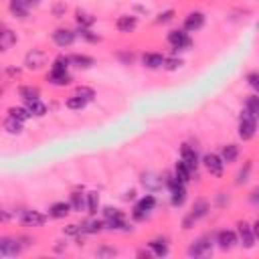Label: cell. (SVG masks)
<instances>
[{"label": "cell", "mask_w": 259, "mask_h": 259, "mask_svg": "<svg viewBox=\"0 0 259 259\" xmlns=\"http://www.w3.org/2000/svg\"><path fill=\"white\" fill-rule=\"evenodd\" d=\"M237 134L243 142L251 140L255 134H257V117L249 111V109H243L239 113V125H237Z\"/></svg>", "instance_id": "6da1fadb"}, {"label": "cell", "mask_w": 259, "mask_h": 259, "mask_svg": "<svg viewBox=\"0 0 259 259\" xmlns=\"http://www.w3.org/2000/svg\"><path fill=\"white\" fill-rule=\"evenodd\" d=\"M212 247H214L212 235H202L190 243L186 253H188V257H208L212 253Z\"/></svg>", "instance_id": "7a4b0ae2"}, {"label": "cell", "mask_w": 259, "mask_h": 259, "mask_svg": "<svg viewBox=\"0 0 259 259\" xmlns=\"http://www.w3.org/2000/svg\"><path fill=\"white\" fill-rule=\"evenodd\" d=\"M156 204H158V200H156V196L154 194H144L136 204H134V210H132V217L136 219V221H144L154 208H156Z\"/></svg>", "instance_id": "3957f363"}, {"label": "cell", "mask_w": 259, "mask_h": 259, "mask_svg": "<svg viewBox=\"0 0 259 259\" xmlns=\"http://www.w3.org/2000/svg\"><path fill=\"white\" fill-rule=\"evenodd\" d=\"M166 40H168V45H170L172 49H176V51H188V49L192 47V38H190V34H188L184 28H174V30H170L168 36H166Z\"/></svg>", "instance_id": "277c9868"}, {"label": "cell", "mask_w": 259, "mask_h": 259, "mask_svg": "<svg viewBox=\"0 0 259 259\" xmlns=\"http://www.w3.org/2000/svg\"><path fill=\"white\" fill-rule=\"evenodd\" d=\"M20 237H0V257H16L26 247Z\"/></svg>", "instance_id": "5b68a950"}, {"label": "cell", "mask_w": 259, "mask_h": 259, "mask_svg": "<svg viewBox=\"0 0 259 259\" xmlns=\"http://www.w3.org/2000/svg\"><path fill=\"white\" fill-rule=\"evenodd\" d=\"M200 162L204 164V168H206V172L210 176H214V178H221L223 176V172H225V160L221 158V154L208 152V154H204L200 158Z\"/></svg>", "instance_id": "8992f818"}, {"label": "cell", "mask_w": 259, "mask_h": 259, "mask_svg": "<svg viewBox=\"0 0 259 259\" xmlns=\"http://www.w3.org/2000/svg\"><path fill=\"white\" fill-rule=\"evenodd\" d=\"M47 219H49V214H45V212H40V210H34V208H26V210H22L20 217H18L20 225H22V227H28V229H32V227H42V225L47 223Z\"/></svg>", "instance_id": "52a82bcc"}, {"label": "cell", "mask_w": 259, "mask_h": 259, "mask_svg": "<svg viewBox=\"0 0 259 259\" xmlns=\"http://www.w3.org/2000/svg\"><path fill=\"white\" fill-rule=\"evenodd\" d=\"M237 237H239V245L243 249H253L255 247V231H253V225L245 223V221H239L237 223Z\"/></svg>", "instance_id": "ba28073f"}, {"label": "cell", "mask_w": 259, "mask_h": 259, "mask_svg": "<svg viewBox=\"0 0 259 259\" xmlns=\"http://www.w3.org/2000/svg\"><path fill=\"white\" fill-rule=\"evenodd\" d=\"M214 243H217L219 249H223V251H231V249H235V247L239 245V237H237L235 231L223 229V231H219V233L214 235Z\"/></svg>", "instance_id": "9c48e42d"}, {"label": "cell", "mask_w": 259, "mask_h": 259, "mask_svg": "<svg viewBox=\"0 0 259 259\" xmlns=\"http://www.w3.org/2000/svg\"><path fill=\"white\" fill-rule=\"evenodd\" d=\"M204 22H206V16H204L200 10H192V12H188V14L184 16L182 28H184L186 32H198V30L204 26Z\"/></svg>", "instance_id": "30bf717a"}, {"label": "cell", "mask_w": 259, "mask_h": 259, "mask_svg": "<svg viewBox=\"0 0 259 259\" xmlns=\"http://www.w3.org/2000/svg\"><path fill=\"white\" fill-rule=\"evenodd\" d=\"M180 160L192 170V174L196 172V168H198V164H200L198 152H196V148L190 146V144H182V146H180Z\"/></svg>", "instance_id": "8fae6325"}, {"label": "cell", "mask_w": 259, "mask_h": 259, "mask_svg": "<svg viewBox=\"0 0 259 259\" xmlns=\"http://www.w3.org/2000/svg\"><path fill=\"white\" fill-rule=\"evenodd\" d=\"M75 38H77V32H73L71 28H57L55 32H53V42L57 45V47H61V49H67V47H71L73 42H75Z\"/></svg>", "instance_id": "7c38bea8"}, {"label": "cell", "mask_w": 259, "mask_h": 259, "mask_svg": "<svg viewBox=\"0 0 259 259\" xmlns=\"http://www.w3.org/2000/svg\"><path fill=\"white\" fill-rule=\"evenodd\" d=\"M45 63H47V55H45L40 49H32V51H28L26 57H24V65H26V69H30V71H38Z\"/></svg>", "instance_id": "4fadbf2b"}, {"label": "cell", "mask_w": 259, "mask_h": 259, "mask_svg": "<svg viewBox=\"0 0 259 259\" xmlns=\"http://www.w3.org/2000/svg\"><path fill=\"white\" fill-rule=\"evenodd\" d=\"M136 26H138V18H136L134 14H121V16H117V20H115V28H117V32H121V34L134 32Z\"/></svg>", "instance_id": "5bb4252c"}, {"label": "cell", "mask_w": 259, "mask_h": 259, "mask_svg": "<svg viewBox=\"0 0 259 259\" xmlns=\"http://www.w3.org/2000/svg\"><path fill=\"white\" fill-rule=\"evenodd\" d=\"M71 210H73L71 202L57 200V202H53V204L49 206V217H51V219H65V217H67Z\"/></svg>", "instance_id": "9a60e30c"}, {"label": "cell", "mask_w": 259, "mask_h": 259, "mask_svg": "<svg viewBox=\"0 0 259 259\" xmlns=\"http://www.w3.org/2000/svg\"><path fill=\"white\" fill-rule=\"evenodd\" d=\"M148 249L152 251V255L156 257H166L170 253V247H168V241L164 237H156L152 241H148Z\"/></svg>", "instance_id": "2e32d148"}, {"label": "cell", "mask_w": 259, "mask_h": 259, "mask_svg": "<svg viewBox=\"0 0 259 259\" xmlns=\"http://www.w3.org/2000/svg\"><path fill=\"white\" fill-rule=\"evenodd\" d=\"M164 55L162 53H144L142 55V65L146 69H162L164 67Z\"/></svg>", "instance_id": "e0dca14e"}, {"label": "cell", "mask_w": 259, "mask_h": 259, "mask_svg": "<svg viewBox=\"0 0 259 259\" xmlns=\"http://www.w3.org/2000/svg\"><path fill=\"white\" fill-rule=\"evenodd\" d=\"M69 61L73 67L77 69H91L95 65V59L89 57V55H83V53H75V55H69Z\"/></svg>", "instance_id": "ac0fdd59"}, {"label": "cell", "mask_w": 259, "mask_h": 259, "mask_svg": "<svg viewBox=\"0 0 259 259\" xmlns=\"http://www.w3.org/2000/svg\"><path fill=\"white\" fill-rule=\"evenodd\" d=\"M18 97L26 103V101H34L40 99V89L36 85H20L18 87Z\"/></svg>", "instance_id": "d6986e66"}, {"label": "cell", "mask_w": 259, "mask_h": 259, "mask_svg": "<svg viewBox=\"0 0 259 259\" xmlns=\"http://www.w3.org/2000/svg\"><path fill=\"white\" fill-rule=\"evenodd\" d=\"M81 229L85 235H97L105 229V221H99V219H87L81 223Z\"/></svg>", "instance_id": "ffe728a7"}, {"label": "cell", "mask_w": 259, "mask_h": 259, "mask_svg": "<svg viewBox=\"0 0 259 259\" xmlns=\"http://www.w3.org/2000/svg\"><path fill=\"white\" fill-rule=\"evenodd\" d=\"M28 4L26 2H22V0H10L8 2V10H10V14L14 16V18H26L28 16Z\"/></svg>", "instance_id": "44dd1931"}, {"label": "cell", "mask_w": 259, "mask_h": 259, "mask_svg": "<svg viewBox=\"0 0 259 259\" xmlns=\"http://www.w3.org/2000/svg\"><path fill=\"white\" fill-rule=\"evenodd\" d=\"M73 81L71 73L69 71H63V73H55V71H49V83L57 85V87H65Z\"/></svg>", "instance_id": "7402d4cb"}, {"label": "cell", "mask_w": 259, "mask_h": 259, "mask_svg": "<svg viewBox=\"0 0 259 259\" xmlns=\"http://www.w3.org/2000/svg\"><path fill=\"white\" fill-rule=\"evenodd\" d=\"M221 158L225 160V164H233L239 158V146L237 144H225L221 150Z\"/></svg>", "instance_id": "603a6c76"}, {"label": "cell", "mask_w": 259, "mask_h": 259, "mask_svg": "<svg viewBox=\"0 0 259 259\" xmlns=\"http://www.w3.org/2000/svg\"><path fill=\"white\" fill-rule=\"evenodd\" d=\"M71 206L75 212H81V210H87V194H81L79 190L71 192V198H69Z\"/></svg>", "instance_id": "cb8c5ba5"}, {"label": "cell", "mask_w": 259, "mask_h": 259, "mask_svg": "<svg viewBox=\"0 0 259 259\" xmlns=\"http://www.w3.org/2000/svg\"><path fill=\"white\" fill-rule=\"evenodd\" d=\"M174 176H176V180H180V182H188L190 180V176H192V170L182 162V160H178L176 164H174Z\"/></svg>", "instance_id": "d4e9b609"}, {"label": "cell", "mask_w": 259, "mask_h": 259, "mask_svg": "<svg viewBox=\"0 0 259 259\" xmlns=\"http://www.w3.org/2000/svg\"><path fill=\"white\" fill-rule=\"evenodd\" d=\"M208 210H210L208 202H206L204 198H196V200H194V204H192V210H190V214H192V217L198 221V219L206 217V214H208Z\"/></svg>", "instance_id": "484cf974"}, {"label": "cell", "mask_w": 259, "mask_h": 259, "mask_svg": "<svg viewBox=\"0 0 259 259\" xmlns=\"http://www.w3.org/2000/svg\"><path fill=\"white\" fill-rule=\"evenodd\" d=\"M75 22L79 28H91L95 24V16L89 14V12H83V10H77L75 12Z\"/></svg>", "instance_id": "4316f807"}, {"label": "cell", "mask_w": 259, "mask_h": 259, "mask_svg": "<svg viewBox=\"0 0 259 259\" xmlns=\"http://www.w3.org/2000/svg\"><path fill=\"white\" fill-rule=\"evenodd\" d=\"M142 184H144L146 188H150V190H156V188H160L164 182H162L160 176H156V174H152V172H144V174H142Z\"/></svg>", "instance_id": "83f0119b"}, {"label": "cell", "mask_w": 259, "mask_h": 259, "mask_svg": "<svg viewBox=\"0 0 259 259\" xmlns=\"http://www.w3.org/2000/svg\"><path fill=\"white\" fill-rule=\"evenodd\" d=\"M12 45H16V34L10 30V28H4L0 32V49L2 51H8Z\"/></svg>", "instance_id": "f1b7e54d"}, {"label": "cell", "mask_w": 259, "mask_h": 259, "mask_svg": "<svg viewBox=\"0 0 259 259\" xmlns=\"http://www.w3.org/2000/svg\"><path fill=\"white\" fill-rule=\"evenodd\" d=\"M28 111H30V115H34V117H42L45 113H47V105L40 101V99H34V101H26V105H24Z\"/></svg>", "instance_id": "f546056e"}, {"label": "cell", "mask_w": 259, "mask_h": 259, "mask_svg": "<svg viewBox=\"0 0 259 259\" xmlns=\"http://www.w3.org/2000/svg\"><path fill=\"white\" fill-rule=\"evenodd\" d=\"M87 103H89V101H85L83 97H79V95H75V93L65 99V107H67V109H73V111H81Z\"/></svg>", "instance_id": "4dcf8cb0"}, {"label": "cell", "mask_w": 259, "mask_h": 259, "mask_svg": "<svg viewBox=\"0 0 259 259\" xmlns=\"http://www.w3.org/2000/svg\"><path fill=\"white\" fill-rule=\"evenodd\" d=\"M22 125H24V121H20V119H16L12 115H6V119H4V130L8 134H20L22 132Z\"/></svg>", "instance_id": "1f68e13d"}, {"label": "cell", "mask_w": 259, "mask_h": 259, "mask_svg": "<svg viewBox=\"0 0 259 259\" xmlns=\"http://www.w3.org/2000/svg\"><path fill=\"white\" fill-rule=\"evenodd\" d=\"M69 67H71V61H69V57H65V55H59V57L53 61V65H51V71H55V73H63V71H69Z\"/></svg>", "instance_id": "d6a6232c"}, {"label": "cell", "mask_w": 259, "mask_h": 259, "mask_svg": "<svg viewBox=\"0 0 259 259\" xmlns=\"http://www.w3.org/2000/svg\"><path fill=\"white\" fill-rule=\"evenodd\" d=\"M251 160H247L241 168H239V172H237V176H235V184H245L247 180H249V174H251Z\"/></svg>", "instance_id": "836d02e7"}, {"label": "cell", "mask_w": 259, "mask_h": 259, "mask_svg": "<svg viewBox=\"0 0 259 259\" xmlns=\"http://www.w3.org/2000/svg\"><path fill=\"white\" fill-rule=\"evenodd\" d=\"M99 210V194L97 192H87V212L93 217Z\"/></svg>", "instance_id": "e575fe53"}, {"label": "cell", "mask_w": 259, "mask_h": 259, "mask_svg": "<svg viewBox=\"0 0 259 259\" xmlns=\"http://www.w3.org/2000/svg\"><path fill=\"white\" fill-rule=\"evenodd\" d=\"M245 109H249L257 119H259V95L255 93V95H249L247 99H245Z\"/></svg>", "instance_id": "d590c367"}, {"label": "cell", "mask_w": 259, "mask_h": 259, "mask_svg": "<svg viewBox=\"0 0 259 259\" xmlns=\"http://www.w3.org/2000/svg\"><path fill=\"white\" fill-rule=\"evenodd\" d=\"M75 95L83 97L85 101H93L95 99V89L93 87H87V85H79V87H75Z\"/></svg>", "instance_id": "8d00e7d4"}, {"label": "cell", "mask_w": 259, "mask_h": 259, "mask_svg": "<svg viewBox=\"0 0 259 259\" xmlns=\"http://www.w3.org/2000/svg\"><path fill=\"white\" fill-rule=\"evenodd\" d=\"M8 115H12V117H16L20 121H26L28 117H32L26 107H8Z\"/></svg>", "instance_id": "74e56055"}, {"label": "cell", "mask_w": 259, "mask_h": 259, "mask_svg": "<svg viewBox=\"0 0 259 259\" xmlns=\"http://www.w3.org/2000/svg\"><path fill=\"white\" fill-rule=\"evenodd\" d=\"M180 67H182V59H178V57H166L162 69H166V71H178Z\"/></svg>", "instance_id": "f35d334b"}, {"label": "cell", "mask_w": 259, "mask_h": 259, "mask_svg": "<svg viewBox=\"0 0 259 259\" xmlns=\"http://www.w3.org/2000/svg\"><path fill=\"white\" fill-rule=\"evenodd\" d=\"M245 79H247V85L259 95V71H249Z\"/></svg>", "instance_id": "ab89813d"}, {"label": "cell", "mask_w": 259, "mask_h": 259, "mask_svg": "<svg viewBox=\"0 0 259 259\" xmlns=\"http://www.w3.org/2000/svg\"><path fill=\"white\" fill-rule=\"evenodd\" d=\"M103 221H109V219H119V217H125L123 214V210H119V208H115V206H105L103 210Z\"/></svg>", "instance_id": "60d3db41"}, {"label": "cell", "mask_w": 259, "mask_h": 259, "mask_svg": "<svg viewBox=\"0 0 259 259\" xmlns=\"http://www.w3.org/2000/svg\"><path fill=\"white\" fill-rule=\"evenodd\" d=\"M174 14H176V12H174L172 8L162 10V12L156 16V22H158V24H168V22H172V20H174Z\"/></svg>", "instance_id": "b9f144b4"}, {"label": "cell", "mask_w": 259, "mask_h": 259, "mask_svg": "<svg viewBox=\"0 0 259 259\" xmlns=\"http://www.w3.org/2000/svg\"><path fill=\"white\" fill-rule=\"evenodd\" d=\"M63 233L65 235H69V237H83L85 233H83V229H81V225H75V223H71V225H67L65 229H63Z\"/></svg>", "instance_id": "7bdbcfd3"}, {"label": "cell", "mask_w": 259, "mask_h": 259, "mask_svg": "<svg viewBox=\"0 0 259 259\" xmlns=\"http://www.w3.org/2000/svg\"><path fill=\"white\" fill-rule=\"evenodd\" d=\"M79 34H81V38H85L89 42H99L101 40V36L97 32H93L91 28H79Z\"/></svg>", "instance_id": "ee69618b"}, {"label": "cell", "mask_w": 259, "mask_h": 259, "mask_svg": "<svg viewBox=\"0 0 259 259\" xmlns=\"http://www.w3.org/2000/svg\"><path fill=\"white\" fill-rule=\"evenodd\" d=\"M95 255L97 257H113V255H117V251L113 247H99V249H95Z\"/></svg>", "instance_id": "f6af8a7d"}, {"label": "cell", "mask_w": 259, "mask_h": 259, "mask_svg": "<svg viewBox=\"0 0 259 259\" xmlns=\"http://www.w3.org/2000/svg\"><path fill=\"white\" fill-rule=\"evenodd\" d=\"M194 223H196V219H194V217L188 212V214L182 219V229H184V231H190V229L194 227Z\"/></svg>", "instance_id": "bcb514c9"}, {"label": "cell", "mask_w": 259, "mask_h": 259, "mask_svg": "<svg viewBox=\"0 0 259 259\" xmlns=\"http://www.w3.org/2000/svg\"><path fill=\"white\" fill-rule=\"evenodd\" d=\"M119 61L125 63V65H130V63L134 61V55H132V53H119Z\"/></svg>", "instance_id": "7dc6e473"}, {"label": "cell", "mask_w": 259, "mask_h": 259, "mask_svg": "<svg viewBox=\"0 0 259 259\" xmlns=\"http://www.w3.org/2000/svg\"><path fill=\"white\" fill-rule=\"evenodd\" d=\"M217 200H219V204L223 206V204H227V202H229V196H227L225 192H219V196H217Z\"/></svg>", "instance_id": "c3c4849f"}, {"label": "cell", "mask_w": 259, "mask_h": 259, "mask_svg": "<svg viewBox=\"0 0 259 259\" xmlns=\"http://www.w3.org/2000/svg\"><path fill=\"white\" fill-rule=\"evenodd\" d=\"M6 73H8L10 77H18V75H20V69H12V67H10V69H6Z\"/></svg>", "instance_id": "681fc988"}, {"label": "cell", "mask_w": 259, "mask_h": 259, "mask_svg": "<svg viewBox=\"0 0 259 259\" xmlns=\"http://www.w3.org/2000/svg\"><path fill=\"white\" fill-rule=\"evenodd\" d=\"M63 12H65V6H63V4H57V6H55V14H57V16H61Z\"/></svg>", "instance_id": "f907efd6"}, {"label": "cell", "mask_w": 259, "mask_h": 259, "mask_svg": "<svg viewBox=\"0 0 259 259\" xmlns=\"http://www.w3.org/2000/svg\"><path fill=\"white\" fill-rule=\"evenodd\" d=\"M253 231H255V237L259 239V219H255V223H253Z\"/></svg>", "instance_id": "816d5d0a"}, {"label": "cell", "mask_w": 259, "mask_h": 259, "mask_svg": "<svg viewBox=\"0 0 259 259\" xmlns=\"http://www.w3.org/2000/svg\"><path fill=\"white\" fill-rule=\"evenodd\" d=\"M22 2H26L28 6H36V4H40V0H22Z\"/></svg>", "instance_id": "f5cc1de1"}, {"label": "cell", "mask_w": 259, "mask_h": 259, "mask_svg": "<svg viewBox=\"0 0 259 259\" xmlns=\"http://www.w3.org/2000/svg\"><path fill=\"white\" fill-rule=\"evenodd\" d=\"M136 196V190H130V192H125V200H130V198H134Z\"/></svg>", "instance_id": "db71d44e"}]
</instances>
